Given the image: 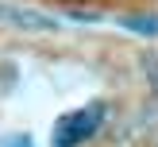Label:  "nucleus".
I'll use <instances>...</instances> for the list:
<instances>
[{"instance_id":"1","label":"nucleus","mask_w":158,"mask_h":147,"mask_svg":"<svg viewBox=\"0 0 158 147\" xmlns=\"http://www.w3.org/2000/svg\"><path fill=\"white\" fill-rule=\"evenodd\" d=\"M104 116H108L104 101H93V105L77 108V112H66V116H58V124H54V139H50V147H81L85 139H93V136L100 132Z\"/></svg>"},{"instance_id":"2","label":"nucleus","mask_w":158,"mask_h":147,"mask_svg":"<svg viewBox=\"0 0 158 147\" xmlns=\"http://www.w3.org/2000/svg\"><path fill=\"white\" fill-rule=\"evenodd\" d=\"M0 19L12 23V27L23 31H58V19L46 12H35V8H15V4H0Z\"/></svg>"},{"instance_id":"3","label":"nucleus","mask_w":158,"mask_h":147,"mask_svg":"<svg viewBox=\"0 0 158 147\" xmlns=\"http://www.w3.org/2000/svg\"><path fill=\"white\" fill-rule=\"evenodd\" d=\"M120 27H123V31H135V35H158V15H151V12L120 15Z\"/></svg>"},{"instance_id":"4","label":"nucleus","mask_w":158,"mask_h":147,"mask_svg":"<svg viewBox=\"0 0 158 147\" xmlns=\"http://www.w3.org/2000/svg\"><path fill=\"white\" fill-rule=\"evenodd\" d=\"M0 147H35V139H31V136H4Z\"/></svg>"}]
</instances>
